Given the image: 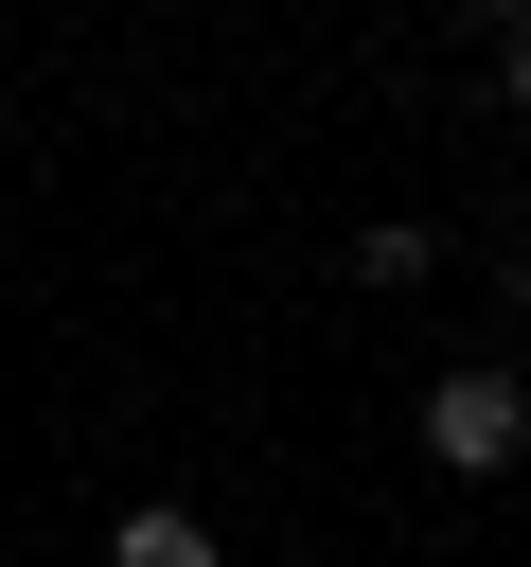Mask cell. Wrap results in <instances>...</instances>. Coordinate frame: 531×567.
<instances>
[{"label": "cell", "instance_id": "1", "mask_svg": "<svg viewBox=\"0 0 531 567\" xmlns=\"http://www.w3.org/2000/svg\"><path fill=\"white\" fill-rule=\"evenodd\" d=\"M425 461H442V478H513V461H531V390H513V372H442V390H425Z\"/></svg>", "mask_w": 531, "mask_h": 567}, {"label": "cell", "instance_id": "2", "mask_svg": "<svg viewBox=\"0 0 531 567\" xmlns=\"http://www.w3.org/2000/svg\"><path fill=\"white\" fill-rule=\"evenodd\" d=\"M106 567H212V532H195V514H124V532H106Z\"/></svg>", "mask_w": 531, "mask_h": 567}, {"label": "cell", "instance_id": "3", "mask_svg": "<svg viewBox=\"0 0 531 567\" xmlns=\"http://www.w3.org/2000/svg\"><path fill=\"white\" fill-rule=\"evenodd\" d=\"M478 53H496V89L531 106V0H496V18H478Z\"/></svg>", "mask_w": 531, "mask_h": 567}, {"label": "cell", "instance_id": "4", "mask_svg": "<svg viewBox=\"0 0 531 567\" xmlns=\"http://www.w3.org/2000/svg\"><path fill=\"white\" fill-rule=\"evenodd\" d=\"M513 301H531V248H513Z\"/></svg>", "mask_w": 531, "mask_h": 567}]
</instances>
